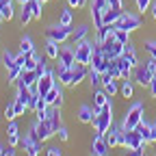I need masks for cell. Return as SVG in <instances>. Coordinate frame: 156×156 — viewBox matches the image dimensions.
Returning a JSON list of instances; mask_svg holds the SVG:
<instances>
[{
    "label": "cell",
    "instance_id": "cell-1",
    "mask_svg": "<svg viewBox=\"0 0 156 156\" xmlns=\"http://www.w3.org/2000/svg\"><path fill=\"white\" fill-rule=\"evenodd\" d=\"M91 124H93V128H95L98 134H106L108 128L113 126V104L108 102L106 106H102L100 111L93 115V122Z\"/></svg>",
    "mask_w": 156,
    "mask_h": 156
},
{
    "label": "cell",
    "instance_id": "cell-2",
    "mask_svg": "<svg viewBox=\"0 0 156 156\" xmlns=\"http://www.w3.org/2000/svg\"><path fill=\"white\" fill-rule=\"evenodd\" d=\"M141 122H143V104H141V102H134V104L130 106V111L124 115L122 128H124V132H128V130H134Z\"/></svg>",
    "mask_w": 156,
    "mask_h": 156
},
{
    "label": "cell",
    "instance_id": "cell-3",
    "mask_svg": "<svg viewBox=\"0 0 156 156\" xmlns=\"http://www.w3.org/2000/svg\"><path fill=\"white\" fill-rule=\"evenodd\" d=\"M91 56H93V44L83 39V41L76 44V63L83 65H91Z\"/></svg>",
    "mask_w": 156,
    "mask_h": 156
},
{
    "label": "cell",
    "instance_id": "cell-4",
    "mask_svg": "<svg viewBox=\"0 0 156 156\" xmlns=\"http://www.w3.org/2000/svg\"><path fill=\"white\" fill-rule=\"evenodd\" d=\"M72 33H74V28H72V26H63V24L50 26V28L46 30L48 39H54V41H58V44H65L67 39H72Z\"/></svg>",
    "mask_w": 156,
    "mask_h": 156
},
{
    "label": "cell",
    "instance_id": "cell-5",
    "mask_svg": "<svg viewBox=\"0 0 156 156\" xmlns=\"http://www.w3.org/2000/svg\"><path fill=\"white\" fill-rule=\"evenodd\" d=\"M115 26H117V28H124V30H128V33H132V30H136V28L141 26V17L134 15V13H122L119 20L115 22Z\"/></svg>",
    "mask_w": 156,
    "mask_h": 156
},
{
    "label": "cell",
    "instance_id": "cell-6",
    "mask_svg": "<svg viewBox=\"0 0 156 156\" xmlns=\"http://www.w3.org/2000/svg\"><path fill=\"white\" fill-rule=\"evenodd\" d=\"M132 78H134L141 87H150L154 74H152V69L147 67V63H141V65H136V67L132 69Z\"/></svg>",
    "mask_w": 156,
    "mask_h": 156
},
{
    "label": "cell",
    "instance_id": "cell-7",
    "mask_svg": "<svg viewBox=\"0 0 156 156\" xmlns=\"http://www.w3.org/2000/svg\"><path fill=\"white\" fill-rule=\"evenodd\" d=\"M54 76H56V72H52V69H48V74H44L41 78L37 80V91L41 93V95H46L56 83H54Z\"/></svg>",
    "mask_w": 156,
    "mask_h": 156
},
{
    "label": "cell",
    "instance_id": "cell-8",
    "mask_svg": "<svg viewBox=\"0 0 156 156\" xmlns=\"http://www.w3.org/2000/svg\"><path fill=\"white\" fill-rule=\"evenodd\" d=\"M108 143L104 139V134H95L93 136V143H91V154L93 156H106L108 154Z\"/></svg>",
    "mask_w": 156,
    "mask_h": 156
},
{
    "label": "cell",
    "instance_id": "cell-9",
    "mask_svg": "<svg viewBox=\"0 0 156 156\" xmlns=\"http://www.w3.org/2000/svg\"><path fill=\"white\" fill-rule=\"evenodd\" d=\"M56 61L65 63L67 67H74L76 65V48L72 46H61V52H58V58Z\"/></svg>",
    "mask_w": 156,
    "mask_h": 156
},
{
    "label": "cell",
    "instance_id": "cell-10",
    "mask_svg": "<svg viewBox=\"0 0 156 156\" xmlns=\"http://www.w3.org/2000/svg\"><path fill=\"white\" fill-rule=\"evenodd\" d=\"M44 98H46V102H48L50 106H56V108L63 106V91H61V87H58V85H54Z\"/></svg>",
    "mask_w": 156,
    "mask_h": 156
},
{
    "label": "cell",
    "instance_id": "cell-11",
    "mask_svg": "<svg viewBox=\"0 0 156 156\" xmlns=\"http://www.w3.org/2000/svg\"><path fill=\"white\" fill-rule=\"evenodd\" d=\"M35 128H37V134H39V139H41V141H48L52 134H56L54 128H52V124L48 122V117H46V119H39L35 124Z\"/></svg>",
    "mask_w": 156,
    "mask_h": 156
},
{
    "label": "cell",
    "instance_id": "cell-12",
    "mask_svg": "<svg viewBox=\"0 0 156 156\" xmlns=\"http://www.w3.org/2000/svg\"><path fill=\"white\" fill-rule=\"evenodd\" d=\"M143 145H145V141H143L141 132L136 130V128L126 132V150H132V147H143Z\"/></svg>",
    "mask_w": 156,
    "mask_h": 156
},
{
    "label": "cell",
    "instance_id": "cell-13",
    "mask_svg": "<svg viewBox=\"0 0 156 156\" xmlns=\"http://www.w3.org/2000/svg\"><path fill=\"white\" fill-rule=\"evenodd\" d=\"M85 78H89V65H83V63H76V65L72 67V80H74V85H78V83H83Z\"/></svg>",
    "mask_w": 156,
    "mask_h": 156
},
{
    "label": "cell",
    "instance_id": "cell-14",
    "mask_svg": "<svg viewBox=\"0 0 156 156\" xmlns=\"http://www.w3.org/2000/svg\"><path fill=\"white\" fill-rule=\"evenodd\" d=\"M46 117H48V122L52 124V128H54V132L61 128L63 124H61V108H56V106H48V111H46Z\"/></svg>",
    "mask_w": 156,
    "mask_h": 156
},
{
    "label": "cell",
    "instance_id": "cell-15",
    "mask_svg": "<svg viewBox=\"0 0 156 156\" xmlns=\"http://www.w3.org/2000/svg\"><path fill=\"white\" fill-rule=\"evenodd\" d=\"M108 93H106V89H98L95 93H93V111L98 113V111H100L102 106H106L108 104Z\"/></svg>",
    "mask_w": 156,
    "mask_h": 156
},
{
    "label": "cell",
    "instance_id": "cell-16",
    "mask_svg": "<svg viewBox=\"0 0 156 156\" xmlns=\"http://www.w3.org/2000/svg\"><path fill=\"white\" fill-rule=\"evenodd\" d=\"M7 139H9V145H20V128H17V124L15 122H9V126H7Z\"/></svg>",
    "mask_w": 156,
    "mask_h": 156
},
{
    "label": "cell",
    "instance_id": "cell-17",
    "mask_svg": "<svg viewBox=\"0 0 156 156\" xmlns=\"http://www.w3.org/2000/svg\"><path fill=\"white\" fill-rule=\"evenodd\" d=\"M37 80H39V76H37V72H35V69H24L17 83H22V85H26V87H35V85H37Z\"/></svg>",
    "mask_w": 156,
    "mask_h": 156
},
{
    "label": "cell",
    "instance_id": "cell-18",
    "mask_svg": "<svg viewBox=\"0 0 156 156\" xmlns=\"http://www.w3.org/2000/svg\"><path fill=\"white\" fill-rule=\"evenodd\" d=\"M93 115H95L93 106L83 104V106H80V111H78V119H80L83 124H91V122H93Z\"/></svg>",
    "mask_w": 156,
    "mask_h": 156
},
{
    "label": "cell",
    "instance_id": "cell-19",
    "mask_svg": "<svg viewBox=\"0 0 156 156\" xmlns=\"http://www.w3.org/2000/svg\"><path fill=\"white\" fill-rule=\"evenodd\" d=\"M41 143H44V141H33V139H28V134H26V143H24L26 156H37L39 150H41Z\"/></svg>",
    "mask_w": 156,
    "mask_h": 156
},
{
    "label": "cell",
    "instance_id": "cell-20",
    "mask_svg": "<svg viewBox=\"0 0 156 156\" xmlns=\"http://www.w3.org/2000/svg\"><path fill=\"white\" fill-rule=\"evenodd\" d=\"M58 52H61V44L54 41V39H48V44H46V56L48 58H58Z\"/></svg>",
    "mask_w": 156,
    "mask_h": 156
},
{
    "label": "cell",
    "instance_id": "cell-21",
    "mask_svg": "<svg viewBox=\"0 0 156 156\" xmlns=\"http://www.w3.org/2000/svg\"><path fill=\"white\" fill-rule=\"evenodd\" d=\"M87 35H89V26H85V24H80L78 28H74V33H72V41H74V46H76L78 41H83Z\"/></svg>",
    "mask_w": 156,
    "mask_h": 156
},
{
    "label": "cell",
    "instance_id": "cell-22",
    "mask_svg": "<svg viewBox=\"0 0 156 156\" xmlns=\"http://www.w3.org/2000/svg\"><path fill=\"white\" fill-rule=\"evenodd\" d=\"M91 17H93V28H100V26H104V11H102V9L91 7Z\"/></svg>",
    "mask_w": 156,
    "mask_h": 156
},
{
    "label": "cell",
    "instance_id": "cell-23",
    "mask_svg": "<svg viewBox=\"0 0 156 156\" xmlns=\"http://www.w3.org/2000/svg\"><path fill=\"white\" fill-rule=\"evenodd\" d=\"M22 72H24V67H20V65L9 67V69H7V80H9V83H17L20 76H22Z\"/></svg>",
    "mask_w": 156,
    "mask_h": 156
},
{
    "label": "cell",
    "instance_id": "cell-24",
    "mask_svg": "<svg viewBox=\"0 0 156 156\" xmlns=\"http://www.w3.org/2000/svg\"><path fill=\"white\" fill-rule=\"evenodd\" d=\"M0 11H2V17L5 20H11L13 17V0H2V2H0Z\"/></svg>",
    "mask_w": 156,
    "mask_h": 156
},
{
    "label": "cell",
    "instance_id": "cell-25",
    "mask_svg": "<svg viewBox=\"0 0 156 156\" xmlns=\"http://www.w3.org/2000/svg\"><path fill=\"white\" fill-rule=\"evenodd\" d=\"M119 15H122V11H117V9H106L104 11V24H115L117 20H119Z\"/></svg>",
    "mask_w": 156,
    "mask_h": 156
},
{
    "label": "cell",
    "instance_id": "cell-26",
    "mask_svg": "<svg viewBox=\"0 0 156 156\" xmlns=\"http://www.w3.org/2000/svg\"><path fill=\"white\" fill-rule=\"evenodd\" d=\"M113 33H115V39H117L119 44H128V41H130V33H128V30L117 28V26L113 24Z\"/></svg>",
    "mask_w": 156,
    "mask_h": 156
},
{
    "label": "cell",
    "instance_id": "cell-27",
    "mask_svg": "<svg viewBox=\"0 0 156 156\" xmlns=\"http://www.w3.org/2000/svg\"><path fill=\"white\" fill-rule=\"evenodd\" d=\"M30 20H33V11H30L28 2H26V5H22V13H20V24L26 26V24L30 22Z\"/></svg>",
    "mask_w": 156,
    "mask_h": 156
},
{
    "label": "cell",
    "instance_id": "cell-28",
    "mask_svg": "<svg viewBox=\"0 0 156 156\" xmlns=\"http://www.w3.org/2000/svg\"><path fill=\"white\" fill-rule=\"evenodd\" d=\"M74 22V15L69 9H61V15H58V24H63V26H72Z\"/></svg>",
    "mask_w": 156,
    "mask_h": 156
},
{
    "label": "cell",
    "instance_id": "cell-29",
    "mask_svg": "<svg viewBox=\"0 0 156 156\" xmlns=\"http://www.w3.org/2000/svg\"><path fill=\"white\" fill-rule=\"evenodd\" d=\"M136 130L141 132L143 141H145V143H150V132H152V124H147V122H141L139 126H136Z\"/></svg>",
    "mask_w": 156,
    "mask_h": 156
},
{
    "label": "cell",
    "instance_id": "cell-30",
    "mask_svg": "<svg viewBox=\"0 0 156 156\" xmlns=\"http://www.w3.org/2000/svg\"><path fill=\"white\" fill-rule=\"evenodd\" d=\"M20 52H24V54L35 52V46H33V39L30 37H22V41H20Z\"/></svg>",
    "mask_w": 156,
    "mask_h": 156
},
{
    "label": "cell",
    "instance_id": "cell-31",
    "mask_svg": "<svg viewBox=\"0 0 156 156\" xmlns=\"http://www.w3.org/2000/svg\"><path fill=\"white\" fill-rule=\"evenodd\" d=\"M117 61H119V67H122V78H128V76L132 74V69H134V67H132V65H130V63L126 61L124 56H119Z\"/></svg>",
    "mask_w": 156,
    "mask_h": 156
},
{
    "label": "cell",
    "instance_id": "cell-32",
    "mask_svg": "<svg viewBox=\"0 0 156 156\" xmlns=\"http://www.w3.org/2000/svg\"><path fill=\"white\" fill-rule=\"evenodd\" d=\"M89 83H91V87H98V85H102V74L98 72V69H89Z\"/></svg>",
    "mask_w": 156,
    "mask_h": 156
},
{
    "label": "cell",
    "instance_id": "cell-33",
    "mask_svg": "<svg viewBox=\"0 0 156 156\" xmlns=\"http://www.w3.org/2000/svg\"><path fill=\"white\" fill-rule=\"evenodd\" d=\"M37 61H39V56H37L35 52H28V54H26V63H24V69H35Z\"/></svg>",
    "mask_w": 156,
    "mask_h": 156
},
{
    "label": "cell",
    "instance_id": "cell-34",
    "mask_svg": "<svg viewBox=\"0 0 156 156\" xmlns=\"http://www.w3.org/2000/svg\"><path fill=\"white\" fill-rule=\"evenodd\" d=\"M41 5H44V2H39V0H30V2H28V7H30V11H33V20H35V17H41Z\"/></svg>",
    "mask_w": 156,
    "mask_h": 156
},
{
    "label": "cell",
    "instance_id": "cell-35",
    "mask_svg": "<svg viewBox=\"0 0 156 156\" xmlns=\"http://www.w3.org/2000/svg\"><path fill=\"white\" fill-rule=\"evenodd\" d=\"M2 65H5L7 69L15 65V54H13V52H9V50H7V52L2 54Z\"/></svg>",
    "mask_w": 156,
    "mask_h": 156
},
{
    "label": "cell",
    "instance_id": "cell-36",
    "mask_svg": "<svg viewBox=\"0 0 156 156\" xmlns=\"http://www.w3.org/2000/svg\"><path fill=\"white\" fill-rule=\"evenodd\" d=\"M35 72H37V76H39V78H41L44 74H48V67H46V58H44V56L37 61V65H35Z\"/></svg>",
    "mask_w": 156,
    "mask_h": 156
},
{
    "label": "cell",
    "instance_id": "cell-37",
    "mask_svg": "<svg viewBox=\"0 0 156 156\" xmlns=\"http://www.w3.org/2000/svg\"><path fill=\"white\" fill-rule=\"evenodd\" d=\"M132 91H134V89H132V83H128V80L119 87V93H122L124 98H132Z\"/></svg>",
    "mask_w": 156,
    "mask_h": 156
},
{
    "label": "cell",
    "instance_id": "cell-38",
    "mask_svg": "<svg viewBox=\"0 0 156 156\" xmlns=\"http://www.w3.org/2000/svg\"><path fill=\"white\" fill-rule=\"evenodd\" d=\"M13 106H15V113H17V117H20V115H24V111L28 108V104H26V102H22V100H17V98H15Z\"/></svg>",
    "mask_w": 156,
    "mask_h": 156
},
{
    "label": "cell",
    "instance_id": "cell-39",
    "mask_svg": "<svg viewBox=\"0 0 156 156\" xmlns=\"http://www.w3.org/2000/svg\"><path fill=\"white\" fill-rule=\"evenodd\" d=\"M5 117H7L9 122H13L15 117H17V113H15V106H13V104H7V108H5Z\"/></svg>",
    "mask_w": 156,
    "mask_h": 156
},
{
    "label": "cell",
    "instance_id": "cell-40",
    "mask_svg": "<svg viewBox=\"0 0 156 156\" xmlns=\"http://www.w3.org/2000/svg\"><path fill=\"white\" fill-rule=\"evenodd\" d=\"M143 48H145V52H147L152 58H156V41H147Z\"/></svg>",
    "mask_w": 156,
    "mask_h": 156
},
{
    "label": "cell",
    "instance_id": "cell-41",
    "mask_svg": "<svg viewBox=\"0 0 156 156\" xmlns=\"http://www.w3.org/2000/svg\"><path fill=\"white\" fill-rule=\"evenodd\" d=\"M150 5H152V0H136V9L139 11H147Z\"/></svg>",
    "mask_w": 156,
    "mask_h": 156
},
{
    "label": "cell",
    "instance_id": "cell-42",
    "mask_svg": "<svg viewBox=\"0 0 156 156\" xmlns=\"http://www.w3.org/2000/svg\"><path fill=\"white\" fill-rule=\"evenodd\" d=\"M126 156H145V150L143 147H132L126 152Z\"/></svg>",
    "mask_w": 156,
    "mask_h": 156
},
{
    "label": "cell",
    "instance_id": "cell-43",
    "mask_svg": "<svg viewBox=\"0 0 156 156\" xmlns=\"http://www.w3.org/2000/svg\"><path fill=\"white\" fill-rule=\"evenodd\" d=\"M108 7H111V9H117V11H122V9H124V0H108Z\"/></svg>",
    "mask_w": 156,
    "mask_h": 156
},
{
    "label": "cell",
    "instance_id": "cell-44",
    "mask_svg": "<svg viewBox=\"0 0 156 156\" xmlns=\"http://www.w3.org/2000/svg\"><path fill=\"white\" fill-rule=\"evenodd\" d=\"M91 7H98V9L106 11V9H108V0H93V5H91Z\"/></svg>",
    "mask_w": 156,
    "mask_h": 156
},
{
    "label": "cell",
    "instance_id": "cell-45",
    "mask_svg": "<svg viewBox=\"0 0 156 156\" xmlns=\"http://www.w3.org/2000/svg\"><path fill=\"white\" fill-rule=\"evenodd\" d=\"M56 134H58V139H61V141H67V139H69V134H67V128H65V126L58 128V130H56Z\"/></svg>",
    "mask_w": 156,
    "mask_h": 156
},
{
    "label": "cell",
    "instance_id": "cell-46",
    "mask_svg": "<svg viewBox=\"0 0 156 156\" xmlns=\"http://www.w3.org/2000/svg\"><path fill=\"white\" fill-rule=\"evenodd\" d=\"M46 156H63V152L58 150V145H52V147H48Z\"/></svg>",
    "mask_w": 156,
    "mask_h": 156
},
{
    "label": "cell",
    "instance_id": "cell-47",
    "mask_svg": "<svg viewBox=\"0 0 156 156\" xmlns=\"http://www.w3.org/2000/svg\"><path fill=\"white\" fill-rule=\"evenodd\" d=\"M69 2V7H74V9H83L85 5H87V0H67Z\"/></svg>",
    "mask_w": 156,
    "mask_h": 156
},
{
    "label": "cell",
    "instance_id": "cell-48",
    "mask_svg": "<svg viewBox=\"0 0 156 156\" xmlns=\"http://www.w3.org/2000/svg\"><path fill=\"white\" fill-rule=\"evenodd\" d=\"M145 63H147V67L152 69V74L156 76V58H152V56H150V58H147V61H145Z\"/></svg>",
    "mask_w": 156,
    "mask_h": 156
},
{
    "label": "cell",
    "instance_id": "cell-49",
    "mask_svg": "<svg viewBox=\"0 0 156 156\" xmlns=\"http://www.w3.org/2000/svg\"><path fill=\"white\" fill-rule=\"evenodd\" d=\"M147 89H150V95H152V98H156V76L152 78V83H150V87H147Z\"/></svg>",
    "mask_w": 156,
    "mask_h": 156
},
{
    "label": "cell",
    "instance_id": "cell-50",
    "mask_svg": "<svg viewBox=\"0 0 156 156\" xmlns=\"http://www.w3.org/2000/svg\"><path fill=\"white\" fill-rule=\"evenodd\" d=\"M150 143H156V124H152V132H150Z\"/></svg>",
    "mask_w": 156,
    "mask_h": 156
},
{
    "label": "cell",
    "instance_id": "cell-51",
    "mask_svg": "<svg viewBox=\"0 0 156 156\" xmlns=\"http://www.w3.org/2000/svg\"><path fill=\"white\" fill-rule=\"evenodd\" d=\"M150 11H152V17L156 20V0H152V5H150Z\"/></svg>",
    "mask_w": 156,
    "mask_h": 156
},
{
    "label": "cell",
    "instance_id": "cell-52",
    "mask_svg": "<svg viewBox=\"0 0 156 156\" xmlns=\"http://www.w3.org/2000/svg\"><path fill=\"white\" fill-rule=\"evenodd\" d=\"M17 2H20V5H26V2H30V0H17Z\"/></svg>",
    "mask_w": 156,
    "mask_h": 156
},
{
    "label": "cell",
    "instance_id": "cell-53",
    "mask_svg": "<svg viewBox=\"0 0 156 156\" xmlns=\"http://www.w3.org/2000/svg\"><path fill=\"white\" fill-rule=\"evenodd\" d=\"M0 20H5V17H2V11H0Z\"/></svg>",
    "mask_w": 156,
    "mask_h": 156
},
{
    "label": "cell",
    "instance_id": "cell-54",
    "mask_svg": "<svg viewBox=\"0 0 156 156\" xmlns=\"http://www.w3.org/2000/svg\"><path fill=\"white\" fill-rule=\"evenodd\" d=\"M39 2H48V0H39Z\"/></svg>",
    "mask_w": 156,
    "mask_h": 156
},
{
    "label": "cell",
    "instance_id": "cell-55",
    "mask_svg": "<svg viewBox=\"0 0 156 156\" xmlns=\"http://www.w3.org/2000/svg\"><path fill=\"white\" fill-rule=\"evenodd\" d=\"M0 2H2V0H0Z\"/></svg>",
    "mask_w": 156,
    "mask_h": 156
},
{
    "label": "cell",
    "instance_id": "cell-56",
    "mask_svg": "<svg viewBox=\"0 0 156 156\" xmlns=\"http://www.w3.org/2000/svg\"><path fill=\"white\" fill-rule=\"evenodd\" d=\"M154 124H156V122H154Z\"/></svg>",
    "mask_w": 156,
    "mask_h": 156
}]
</instances>
